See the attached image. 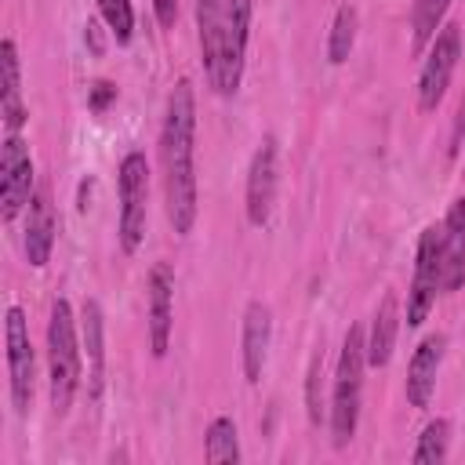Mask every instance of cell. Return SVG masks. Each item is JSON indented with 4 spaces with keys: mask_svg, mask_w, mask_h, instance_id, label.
Here are the masks:
<instances>
[{
    "mask_svg": "<svg viewBox=\"0 0 465 465\" xmlns=\"http://www.w3.org/2000/svg\"><path fill=\"white\" fill-rule=\"evenodd\" d=\"M160 160H163V203L178 236L196 225V94L189 80H178L167 94L163 131H160Z\"/></svg>",
    "mask_w": 465,
    "mask_h": 465,
    "instance_id": "6da1fadb",
    "label": "cell"
},
{
    "mask_svg": "<svg viewBox=\"0 0 465 465\" xmlns=\"http://www.w3.org/2000/svg\"><path fill=\"white\" fill-rule=\"evenodd\" d=\"M363 371H367V338H363V327H349V334L341 341L338 367H334V392H331V440H334V447H345L356 436Z\"/></svg>",
    "mask_w": 465,
    "mask_h": 465,
    "instance_id": "7a4b0ae2",
    "label": "cell"
},
{
    "mask_svg": "<svg viewBox=\"0 0 465 465\" xmlns=\"http://www.w3.org/2000/svg\"><path fill=\"white\" fill-rule=\"evenodd\" d=\"M47 371H51V407L65 414L80 389V341H76V316L65 298H54L47 320Z\"/></svg>",
    "mask_w": 465,
    "mask_h": 465,
    "instance_id": "3957f363",
    "label": "cell"
},
{
    "mask_svg": "<svg viewBox=\"0 0 465 465\" xmlns=\"http://www.w3.org/2000/svg\"><path fill=\"white\" fill-rule=\"evenodd\" d=\"M145 203H149L145 153H127L120 160V247L127 254H134L145 236Z\"/></svg>",
    "mask_w": 465,
    "mask_h": 465,
    "instance_id": "277c9868",
    "label": "cell"
},
{
    "mask_svg": "<svg viewBox=\"0 0 465 465\" xmlns=\"http://www.w3.org/2000/svg\"><path fill=\"white\" fill-rule=\"evenodd\" d=\"M436 291H443V229L429 225L418 240V262H414V280L407 298V327H418L429 316Z\"/></svg>",
    "mask_w": 465,
    "mask_h": 465,
    "instance_id": "5b68a950",
    "label": "cell"
},
{
    "mask_svg": "<svg viewBox=\"0 0 465 465\" xmlns=\"http://www.w3.org/2000/svg\"><path fill=\"white\" fill-rule=\"evenodd\" d=\"M458 58H461V29L443 25L436 33V40L429 44V54L421 62V76H418V109L421 113H432L443 102Z\"/></svg>",
    "mask_w": 465,
    "mask_h": 465,
    "instance_id": "8992f818",
    "label": "cell"
},
{
    "mask_svg": "<svg viewBox=\"0 0 465 465\" xmlns=\"http://www.w3.org/2000/svg\"><path fill=\"white\" fill-rule=\"evenodd\" d=\"M29 200H33V160L25 142L7 131L0 145V218L4 222L18 218V211L29 207Z\"/></svg>",
    "mask_w": 465,
    "mask_h": 465,
    "instance_id": "52a82bcc",
    "label": "cell"
},
{
    "mask_svg": "<svg viewBox=\"0 0 465 465\" xmlns=\"http://www.w3.org/2000/svg\"><path fill=\"white\" fill-rule=\"evenodd\" d=\"M7 374H11V403L18 414H29L33 381H36V356L29 345V323L18 305L7 309Z\"/></svg>",
    "mask_w": 465,
    "mask_h": 465,
    "instance_id": "ba28073f",
    "label": "cell"
},
{
    "mask_svg": "<svg viewBox=\"0 0 465 465\" xmlns=\"http://www.w3.org/2000/svg\"><path fill=\"white\" fill-rule=\"evenodd\" d=\"M251 0H229V15H225V47H222V73L214 91L218 94H236L240 80H243V54H247V40H251Z\"/></svg>",
    "mask_w": 465,
    "mask_h": 465,
    "instance_id": "9c48e42d",
    "label": "cell"
},
{
    "mask_svg": "<svg viewBox=\"0 0 465 465\" xmlns=\"http://www.w3.org/2000/svg\"><path fill=\"white\" fill-rule=\"evenodd\" d=\"M276 138H262V145L251 156V171H247V222L251 225H265L272 214V200H276Z\"/></svg>",
    "mask_w": 465,
    "mask_h": 465,
    "instance_id": "30bf717a",
    "label": "cell"
},
{
    "mask_svg": "<svg viewBox=\"0 0 465 465\" xmlns=\"http://www.w3.org/2000/svg\"><path fill=\"white\" fill-rule=\"evenodd\" d=\"M149 349L153 356L167 352L171 341V320H174V272L167 262H156L149 269Z\"/></svg>",
    "mask_w": 465,
    "mask_h": 465,
    "instance_id": "8fae6325",
    "label": "cell"
},
{
    "mask_svg": "<svg viewBox=\"0 0 465 465\" xmlns=\"http://www.w3.org/2000/svg\"><path fill=\"white\" fill-rule=\"evenodd\" d=\"M269 341H272V312L265 302H251L243 312V338H240V352H243V378L251 385L262 381L265 371V356H269Z\"/></svg>",
    "mask_w": 465,
    "mask_h": 465,
    "instance_id": "7c38bea8",
    "label": "cell"
},
{
    "mask_svg": "<svg viewBox=\"0 0 465 465\" xmlns=\"http://www.w3.org/2000/svg\"><path fill=\"white\" fill-rule=\"evenodd\" d=\"M225 15L229 0H196V33H200V58L207 69L211 87L222 73V47H225Z\"/></svg>",
    "mask_w": 465,
    "mask_h": 465,
    "instance_id": "4fadbf2b",
    "label": "cell"
},
{
    "mask_svg": "<svg viewBox=\"0 0 465 465\" xmlns=\"http://www.w3.org/2000/svg\"><path fill=\"white\" fill-rule=\"evenodd\" d=\"M54 203L47 189H36L29 200V222H25V258L33 269H44L51 262V247H54Z\"/></svg>",
    "mask_w": 465,
    "mask_h": 465,
    "instance_id": "5bb4252c",
    "label": "cell"
},
{
    "mask_svg": "<svg viewBox=\"0 0 465 465\" xmlns=\"http://www.w3.org/2000/svg\"><path fill=\"white\" fill-rule=\"evenodd\" d=\"M443 345H447L443 334H429L414 349V356L407 363V400H411V407H429L432 389H436V374H440V360H443Z\"/></svg>",
    "mask_w": 465,
    "mask_h": 465,
    "instance_id": "9a60e30c",
    "label": "cell"
},
{
    "mask_svg": "<svg viewBox=\"0 0 465 465\" xmlns=\"http://www.w3.org/2000/svg\"><path fill=\"white\" fill-rule=\"evenodd\" d=\"M443 291H458L465 283V196H458L443 218Z\"/></svg>",
    "mask_w": 465,
    "mask_h": 465,
    "instance_id": "2e32d148",
    "label": "cell"
},
{
    "mask_svg": "<svg viewBox=\"0 0 465 465\" xmlns=\"http://www.w3.org/2000/svg\"><path fill=\"white\" fill-rule=\"evenodd\" d=\"M0 73H4V91H0V116L11 134L22 131L25 124V102H22V69H18V47L15 40L0 44Z\"/></svg>",
    "mask_w": 465,
    "mask_h": 465,
    "instance_id": "e0dca14e",
    "label": "cell"
},
{
    "mask_svg": "<svg viewBox=\"0 0 465 465\" xmlns=\"http://www.w3.org/2000/svg\"><path fill=\"white\" fill-rule=\"evenodd\" d=\"M396 331H400V302H396V294H385L381 305L374 309V320H371V334H367V367H385V363L392 360Z\"/></svg>",
    "mask_w": 465,
    "mask_h": 465,
    "instance_id": "ac0fdd59",
    "label": "cell"
},
{
    "mask_svg": "<svg viewBox=\"0 0 465 465\" xmlns=\"http://www.w3.org/2000/svg\"><path fill=\"white\" fill-rule=\"evenodd\" d=\"M80 338H84V349H87V360H91V396L102 392V371H105V323H102V309L98 302H84L80 309Z\"/></svg>",
    "mask_w": 465,
    "mask_h": 465,
    "instance_id": "d6986e66",
    "label": "cell"
},
{
    "mask_svg": "<svg viewBox=\"0 0 465 465\" xmlns=\"http://www.w3.org/2000/svg\"><path fill=\"white\" fill-rule=\"evenodd\" d=\"M450 4L454 0H414V7H411V47H414V54H421L436 40Z\"/></svg>",
    "mask_w": 465,
    "mask_h": 465,
    "instance_id": "ffe728a7",
    "label": "cell"
},
{
    "mask_svg": "<svg viewBox=\"0 0 465 465\" xmlns=\"http://www.w3.org/2000/svg\"><path fill=\"white\" fill-rule=\"evenodd\" d=\"M203 454L211 465H236L240 461V440H236V421L232 418H214L203 436Z\"/></svg>",
    "mask_w": 465,
    "mask_h": 465,
    "instance_id": "44dd1931",
    "label": "cell"
},
{
    "mask_svg": "<svg viewBox=\"0 0 465 465\" xmlns=\"http://www.w3.org/2000/svg\"><path fill=\"white\" fill-rule=\"evenodd\" d=\"M356 29H360L356 7H352V4H341L338 15H334V25H331V40H327V62H331V65H341V62L352 54Z\"/></svg>",
    "mask_w": 465,
    "mask_h": 465,
    "instance_id": "7402d4cb",
    "label": "cell"
},
{
    "mask_svg": "<svg viewBox=\"0 0 465 465\" xmlns=\"http://www.w3.org/2000/svg\"><path fill=\"white\" fill-rule=\"evenodd\" d=\"M447 447H450V421H447V418H436V421H429V425L421 429L411 461H414V465H440V461L447 458Z\"/></svg>",
    "mask_w": 465,
    "mask_h": 465,
    "instance_id": "603a6c76",
    "label": "cell"
},
{
    "mask_svg": "<svg viewBox=\"0 0 465 465\" xmlns=\"http://www.w3.org/2000/svg\"><path fill=\"white\" fill-rule=\"evenodd\" d=\"M98 11L109 25V33L116 36V44H131L134 36V7L131 0H98Z\"/></svg>",
    "mask_w": 465,
    "mask_h": 465,
    "instance_id": "cb8c5ba5",
    "label": "cell"
},
{
    "mask_svg": "<svg viewBox=\"0 0 465 465\" xmlns=\"http://www.w3.org/2000/svg\"><path fill=\"white\" fill-rule=\"evenodd\" d=\"M320 378H323V349L312 352V360H309V374H305V414H309L312 425L323 421V396H320L323 385H320Z\"/></svg>",
    "mask_w": 465,
    "mask_h": 465,
    "instance_id": "d4e9b609",
    "label": "cell"
},
{
    "mask_svg": "<svg viewBox=\"0 0 465 465\" xmlns=\"http://www.w3.org/2000/svg\"><path fill=\"white\" fill-rule=\"evenodd\" d=\"M116 98V87L109 84V80H98L91 91H87V105L94 109V113H105V105Z\"/></svg>",
    "mask_w": 465,
    "mask_h": 465,
    "instance_id": "484cf974",
    "label": "cell"
},
{
    "mask_svg": "<svg viewBox=\"0 0 465 465\" xmlns=\"http://www.w3.org/2000/svg\"><path fill=\"white\" fill-rule=\"evenodd\" d=\"M153 11H156V22L163 29H171L174 18H178V0H153Z\"/></svg>",
    "mask_w": 465,
    "mask_h": 465,
    "instance_id": "4316f807",
    "label": "cell"
}]
</instances>
